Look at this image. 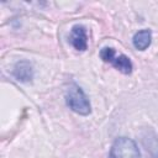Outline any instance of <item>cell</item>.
Segmentation results:
<instances>
[{
	"mask_svg": "<svg viewBox=\"0 0 158 158\" xmlns=\"http://www.w3.org/2000/svg\"><path fill=\"white\" fill-rule=\"evenodd\" d=\"M65 104L75 114L88 116L91 112V105L89 98L84 90L74 81H72L65 90Z\"/></svg>",
	"mask_w": 158,
	"mask_h": 158,
	"instance_id": "1",
	"label": "cell"
},
{
	"mask_svg": "<svg viewBox=\"0 0 158 158\" xmlns=\"http://www.w3.org/2000/svg\"><path fill=\"white\" fill-rule=\"evenodd\" d=\"M152 42V31L148 28H143L139 30L138 32L135 33L133 38H132V43L133 47L138 51H144L151 46Z\"/></svg>",
	"mask_w": 158,
	"mask_h": 158,
	"instance_id": "6",
	"label": "cell"
},
{
	"mask_svg": "<svg viewBox=\"0 0 158 158\" xmlns=\"http://www.w3.org/2000/svg\"><path fill=\"white\" fill-rule=\"evenodd\" d=\"M69 41L72 46L79 51L84 52L88 48V36H86V28L83 25H74L70 30Z\"/></svg>",
	"mask_w": 158,
	"mask_h": 158,
	"instance_id": "5",
	"label": "cell"
},
{
	"mask_svg": "<svg viewBox=\"0 0 158 158\" xmlns=\"http://www.w3.org/2000/svg\"><path fill=\"white\" fill-rule=\"evenodd\" d=\"M109 158H142V156L133 139L118 137L111 146Z\"/></svg>",
	"mask_w": 158,
	"mask_h": 158,
	"instance_id": "2",
	"label": "cell"
},
{
	"mask_svg": "<svg viewBox=\"0 0 158 158\" xmlns=\"http://www.w3.org/2000/svg\"><path fill=\"white\" fill-rule=\"evenodd\" d=\"M12 77L20 83H30L33 79V67L31 62L22 59L15 63L12 68Z\"/></svg>",
	"mask_w": 158,
	"mask_h": 158,
	"instance_id": "4",
	"label": "cell"
},
{
	"mask_svg": "<svg viewBox=\"0 0 158 158\" xmlns=\"http://www.w3.org/2000/svg\"><path fill=\"white\" fill-rule=\"evenodd\" d=\"M100 58L105 63H110L114 68L123 74H131L133 69V64L131 59L125 54H116L112 47H104L100 51Z\"/></svg>",
	"mask_w": 158,
	"mask_h": 158,
	"instance_id": "3",
	"label": "cell"
}]
</instances>
